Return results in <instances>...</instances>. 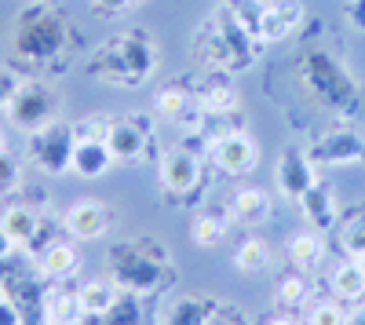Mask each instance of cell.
<instances>
[{
  "label": "cell",
  "mask_w": 365,
  "mask_h": 325,
  "mask_svg": "<svg viewBox=\"0 0 365 325\" xmlns=\"http://www.w3.org/2000/svg\"><path fill=\"white\" fill-rule=\"evenodd\" d=\"M66 230L73 234L77 242H96V238H103V234L110 230V223H113V216H110V209H106V201H99V197H81V201H73L70 209H66Z\"/></svg>",
  "instance_id": "9"
},
{
  "label": "cell",
  "mask_w": 365,
  "mask_h": 325,
  "mask_svg": "<svg viewBox=\"0 0 365 325\" xmlns=\"http://www.w3.org/2000/svg\"><path fill=\"white\" fill-rule=\"evenodd\" d=\"M150 125L143 121L139 113L125 117V121H110V132H106V146H110V154L113 161H139L143 150H146V143H150Z\"/></svg>",
  "instance_id": "10"
},
{
  "label": "cell",
  "mask_w": 365,
  "mask_h": 325,
  "mask_svg": "<svg viewBox=\"0 0 365 325\" xmlns=\"http://www.w3.org/2000/svg\"><path fill=\"white\" fill-rule=\"evenodd\" d=\"M208 325H245V318H227V314H220V311H216Z\"/></svg>",
  "instance_id": "39"
},
{
  "label": "cell",
  "mask_w": 365,
  "mask_h": 325,
  "mask_svg": "<svg viewBox=\"0 0 365 325\" xmlns=\"http://www.w3.org/2000/svg\"><path fill=\"white\" fill-rule=\"evenodd\" d=\"M73 26L55 4L29 0V8L19 11L15 33H11V55L26 66H58L73 48Z\"/></svg>",
  "instance_id": "1"
},
{
  "label": "cell",
  "mask_w": 365,
  "mask_h": 325,
  "mask_svg": "<svg viewBox=\"0 0 365 325\" xmlns=\"http://www.w3.org/2000/svg\"><path fill=\"white\" fill-rule=\"evenodd\" d=\"M154 70H158V44L143 29H128V33L110 37L88 58V73L117 88H135Z\"/></svg>",
  "instance_id": "2"
},
{
  "label": "cell",
  "mask_w": 365,
  "mask_h": 325,
  "mask_svg": "<svg viewBox=\"0 0 365 325\" xmlns=\"http://www.w3.org/2000/svg\"><path fill=\"white\" fill-rule=\"evenodd\" d=\"M299 205H303V216H307V223L314 230H329L332 223H336V197H332V187L329 183L318 180L307 194L299 197Z\"/></svg>",
  "instance_id": "14"
},
{
  "label": "cell",
  "mask_w": 365,
  "mask_h": 325,
  "mask_svg": "<svg viewBox=\"0 0 365 325\" xmlns=\"http://www.w3.org/2000/svg\"><path fill=\"white\" fill-rule=\"evenodd\" d=\"M15 92H19V77L8 73V70H0V110H8V103H11Z\"/></svg>",
  "instance_id": "36"
},
{
  "label": "cell",
  "mask_w": 365,
  "mask_h": 325,
  "mask_svg": "<svg viewBox=\"0 0 365 325\" xmlns=\"http://www.w3.org/2000/svg\"><path fill=\"white\" fill-rule=\"evenodd\" d=\"M70 128H73V139H77V143H106L110 121L96 113V117H81V121H73Z\"/></svg>",
  "instance_id": "31"
},
{
  "label": "cell",
  "mask_w": 365,
  "mask_h": 325,
  "mask_svg": "<svg viewBox=\"0 0 365 325\" xmlns=\"http://www.w3.org/2000/svg\"><path fill=\"white\" fill-rule=\"evenodd\" d=\"M347 15H351V22H354L358 29H365V0H351Z\"/></svg>",
  "instance_id": "38"
},
{
  "label": "cell",
  "mask_w": 365,
  "mask_h": 325,
  "mask_svg": "<svg viewBox=\"0 0 365 325\" xmlns=\"http://www.w3.org/2000/svg\"><path fill=\"white\" fill-rule=\"evenodd\" d=\"M299 22H303L299 0H263L256 37H259V44H278L292 33V29H299Z\"/></svg>",
  "instance_id": "8"
},
{
  "label": "cell",
  "mask_w": 365,
  "mask_h": 325,
  "mask_svg": "<svg viewBox=\"0 0 365 325\" xmlns=\"http://www.w3.org/2000/svg\"><path fill=\"white\" fill-rule=\"evenodd\" d=\"M110 165H113V154H110L106 143H77V146H73L70 172L81 175V180H99Z\"/></svg>",
  "instance_id": "16"
},
{
  "label": "cell",
  "mask_w": 365,
  "mask_h": 325,
  "mask_svg": "<svg viewBox=\"0 0 365 325\" xmlns=\"http://www.w3.org/2000/svg\"><path fill=\"white\" fill-rule=\"evenodd\" d=\"M168 267V256L161 245H150V242H125L110 252V271L113 282L125 289V292H154L161 285V274Z\"/></svg>",
  "instance_id": "4"
},
{
  "label": "cell",
  "mask_w": 365,
  "mask_h": 325,
  "mask_svg": "<svg viewBox=\"0 0 365 325\" xmlns=\"http://www.w3.org/2000/svg\"><path fill=\"white\" fill-rule=\"evenodd\" d=\"M106 321H110V325H139V296H135V292L120 289V300L110 307Z\"/></svg>",
  "instance_id": "32"
},
{
  "label": "cell",
  "mask_w": 365,
  "mask_h": 325,
  "mask_svg": "<svg viewBox=\"0 0 365 325\" xmlns=\"http://www.w3.org/2000/svg\"><path fill=\"white\" fill-rule=\"evenodd\" d=\"M22 180H19V165H15V158L4 150L0 154V190H15Z\"/></svg>",
  "instance_id": "34"
},
{
  "label": "cell",
  "mask_w": 365,
  "mask_h": 325,
  "mask_svg": "<svg viewBox=\"0 0 365 325\" xmlns=\"http://www.w3.org/2000/svg\"><path fill=\"white\" fill-rule=\"evenodd\" d=\"M332 292H336V300H344V304H354V307L365 304V267H361V259H344L340 267L332 271Z\"/></svg>",
  "instance_id": "17"
},
{
  "label": "cell",
  "mask_w": 365,
  "mask_h": 325,
  "mask_svg": "<svg viewBox=\"0 0 365 325\" xmlns=\"http://www.w3.org/2000/svg\"><path fill=\"white\" fill-rule=\"evenodd\" d=\"M0 325H22V311L4 296V300H0Z\"/></svg>",
  "instance_id": "37"
},
{
  "label": "cell",
  "mask_w": 365,
  "mask_h": 325,
  "mask_svg": "<svg viewBox=\"0 0 365 325\" xmlns=\"http://www.w3.org/2000/svg\"><path fill=\"white\" fill-rule=\"evenodd\" d=\"M307 77H311V84H322V92L329 99L351 96V81L344 77V70L329 55H307Z\"/></svg>",
  "instance_id": "15"
},
{
  "label": "cell",
  "mask_w": 365,
  "mask_h": 325,
  "mask_svg": "<svg viewBox=\"0 0 365 325\" xmlns=\"http://www.w3.org/2000/svg\"><path fill=\"white\" fill-rule=\"evenodd\" d=\"M307 325H351V318L336 304H314L307 311Z\"/></svg>",
  "instance_id": "33"
},
{
  "label": "cell",
  "mask_w": 365,
  "mask_h": 325,
  "mask_svg": "<svg viewBox=\"0 0 365 325\" xmlns=\"http://www.w3.org/2000/svg\"><path fill=\"white\" fill-rule=\"evenodd\" d=\"M223 234H227V223H223V216H216V212H201V216L194 220V242H197L201 249L220 245Z\"/></svg>",
  "instance_id": "29"
},
{
  "label": "cell",
  "mask_w": 365,
  "mask_h": 325,
  "mask_svg": "<svg viewBox=\"0 0 365 325\" xmlns=\"http://www.w3.org/2000/svg\"><path fill=\"white\" fill-rule=\"evenodd\" d=\"M8 296V289H4V282H0V300H4Z\"/></svg>",
  "instance_id": "43"
},
{
  "label": "cell",
  "mask_w": 365,
  "mask_h": 325,
  "mask_svg": "<svg viewBox=\"0 0 365 325\" xmlns=\"http://www.w3.org/2000/svg\"><path fill=\"white\" fill-rule=\"evenodd\" d=\"M325 256V242L318 238V230H296L292 238H289V263H296L299 271H311L318 267Z\"/></svg>",
  "instance_id": "24"
},
{
  "label": "cell",
  "mask_w": 365,
  "mask_h": 325,
  "mask_svg": "<svg viewBox=\"0 0 365 325\" xmlns=\"http://www.w3.org/2000/svg\"><path fill=\"white\" fill-rule=\"evenodd\" d=\"M270 197L263 194V190H256V187H241L237 194H234V201H230V212H234V220L237 223H245V227H259V223H267L270 220Z\"/></svg>",
  "instance_id": "19"
},
{
  "label": "cell",
  "mask_w": 365,
  "mask_h": 325,
  "mask_svg": "<svg viewBox=\"0 0 365 325\" xmlns=\"http://www.w3.org/2000/svg\"><path fill=\"white\" fill-rule=\"evenodd\" d=\"M365 150H361V135L351 132V128H340V132H329L318 146H314V161L322 165H351L358 161Z\"/></svg>",
  "instance_id": "13"
},
{
  "label": "cell",
  "mask_w": 365,
  "mask_h": 325,
  "mask_svg": "<svg viewBox=\"0 0 365 325\" xmlns=\"http://www.w3.org/2000/svg\"><path fill=\"white\" fill-rule=\"evenodd\" d=\"M197 103L208 113H234L237 110V92L220 77H205L201 88H197Z\"/></svg>",
  "instance_id": "25"
},
{
  "label": "cell",
  "mask_w": 365,
  "mask_h": 325,
  "mask_svg": "<svg viewBox=\"0 0 365 325\" xmlns=\"http://www.w3.org/2000/svg\"><path fill=\"white\" fill-rule=\"evenodd\" d=\"M216 311H220L216 300H208V296H182L165 314V325H208Z\"/></svg>",
  "instance_id": "22"
},
{
  "label": "cell",
  "mask_w": 365,
  "mask_h": 325,
  "mask_svg": "<svg viewBox=\"0 0 365 325\" xmlns=\"http://www.w3.org/2000/svg\"><path fill=\"white\" fill-rule=\"evenodd\" d=\"M256 48H259L256 33H249V29L241 26L227 8H220L216 15H212V22H205V29L194 41V55L201 58L205 66L220 70V73L252 66L256 63Z\"/></svg>",
  "instance_id": "3"
},
{
  "label": "cell",
  "mask_w": 365,
  "mask_h": 325,
  "mask_svg": "<svg viewBox=\"0 0 365 325\" xmlns=\"http://www.w3.org/2000/svg\"><path fill=\"white\" fill-rule=\"evenodd\" d=\"M314 183H318L314 165L303 158V154H296V150H285L282 161H278V187H282V194L292 197V201H299Z\"/></svg>",
  "instance_id": "12"
},
{
  "label": "cell",
  "mask_w": 365,
  "mask_h": 325,
  "mask_svg": "<svg viewBox=\"0 0 365 325\" xmlns=\"http://www.w3.org/2000/svg\"><path fill=\"white\" fill-rule=\"evenodd\" d=\"M340 245L351 259H361L365 256V209L354 212L344 227H340Z\"/></svg>",
  "instance_id": "28"
},
{
  "label": "cell",
  "mask_w": 365,
  "mask_h": 325,
  "mask_svg": "<svg viewBox=\"0 0 365 325\" xmlns=\"http://www.w3.org/2000/svg\"><path fill=\"white\" fill-rule=\"evenodd\" d=\"M263 325H299V321H296L292 314H274V318H267Z\"/></svg>",
  "instance_id": "41"
},
{
  "label": "cell",
  "mask_w": 365,
  "mask_h": 325,
  "mask_svg": "<svg viewBox=\"0 0 365 325\" xmlns=\"http://www.w3.org/2000/svg\"><path fill=\"white\" fill-rule=\"evenodd\" d=\"M37 271L44 278H70L77 271V249L70 242H48L37 256Z\"/></svg>",
  "instance_id": "21"
},
{
  "label": "cell",
  "mask_w": 365,
  "mask_h": 325,
  "mask_svg": "<svg viewBox=\"0 0 365 325\" xmlns=\"http://www.w3.org/2000/svg\"><path fill=\"white\" fill-rule=\"evenodd\" d=\"M234 267L241 274H263L270 267V245L263 238H249V242H241L237 252H234Z\"/></svg>",
  "instance_id": "26"
},
{
  "label": "cell",
  "mask_w": 365,
  "mask_h": 325,
  "mask_svg": "<svg viewBox=\"0 0 365 325\" xmlns=\"http://www.w3.org/2000/svg\"><path fill=\"white\" fill-rule=\"evenodd\" d=\"M197 175H201V165H197L194 150H168L165 154V161H161V183H165V190L187 194V190L197 187Z\"/></svg>",
  "instance_id": "11"
},
{
  "label": "cell",
  "mask_w": 365,
  "mask_h": 325,
  "mask_svg": "<svg viewBox=\"0 0 365 325\" xmlns=\"http://www.w3.org/2000/svg\"><path fill=\"white\" fill-rule=\"evenodd\" d=\"M0 230H4L15 245H26V242L37 238L41 220H37L34 209H26V205H11V209H4V216H0Z\"/></svg>",
  "instance_id": "23"
},
{
  "label": "cell",
  "mask_w": 365,
  "mask_h": 325,
  "mask_svg": "<svg viewBox=\"0 0 365 325\" xmlns=\"http://www.w3.org/2000/svg\"><path fill=\"white\" fill-rule=\"evenodd\" d=\"M73 128L63 125V121H51L37 132H29V161H34L44 175H63L70 172V161H73Z\"/></svg>",
  "instance_id": "6"
},
{
  "label": "cell",
  "mask_w": 365,
  "mask_h": 325,
  "mask_svg": "<svg viewBox=\"0 0 365 325\" xmlns=\"http://www.w3.org/2000/svg\"><path fill=\"white\" fill-rule=\"evenodd\" d=\"M11 249H15V242L8 238L4 230H0V259H8V256H11Z\"/></svg>",
  "instance_id": "40"
},
{
  "label": "cell",
  "mask_w": 365,
  "mask_h": 325,
  "mask_svg": "<svg viewBox=\"0 0 365 325\" xmlns=\"http://www.w3.org/2000/svg\"><path fill=\"white\" fill-rule=\"evenodd\" d=\"M351 325H365V304H361V311H358V318H354Z\"/></svg>",
  "instance_id": "42"
},
{
  "label": "cell",
  "mask_w": 365,
  "mask_h": 325,
  "mask_svg": "<svg viewBox=\"0 0 365 325\" xmlns=\"http://www.w3.org/2000/svg\"><path fill=\"white\" fill-rule=\"evenodd\" d=\"M307 300H311V282H307V278H299V274L282 278V285H278V304H282V307L299 311Z\"/></svg>",
  "instance_id": "30"
},
{
  "label": "cell",
  "mask_w": 365,
  "mask_h": 325,
  "mask_svg": "<svg viewBox=\"0 0 365 325\" xmlns=\"http://www.w3.org/2000/svg\"><path fill=\"white\" fill-rule=\"evenodd\" d=\"M41 4H55V0H41Z\"/></svg>",
  "instance_id": "44"
},
{
  "label": "cell",
  "mask_w": 365,
  "mask_h": 325,
  "mask_svg": "<svg viewBox=\"0 0 365 325\" xmlns=\"http://www.w3.org/2000/svg\"><path fill=\"white\" fill-rule=\"evenodd\" d=\"M212 161H216V168L227 172V175H245V172L256 168L259 150H256V143L237 128V132H227L220 139H212Z\"/></svg>",
  "instance_id": "7"
},
{
  "label": "cell",
  "mask_w": 365,
  "mask_h": 325,
  "mask_svg": "<svg viewBox=\"0 0 365 325\" xmlns=\"http://www.w3.org/2000/svg\"><path fill=\"white\" fill-rule=\"evenodd\" d=\"M132 4H135V0H91V11L103 15V19H113L120 11H128Z\"/></svg>",
  "instance_id": "35"
},
{
  "label": "cell",
  "mask_w": 365,
  "mask_h": 325,
  "mask_svg": "<svg viewBox=\"0 0 365 325\" xmlns=\"http://www.w3.org/2000/svg\"><path fill=\"white\" fill-rule=\"evenodd\" d=\"M77 300L88 318H106L110 307L120 300V285L117 282H84L77 289Z\"/></svg>",
  "instance_id": "20"
},
{
  "label": "cell",
  "mask_w": 365,
  "mask_h": 325,
  "mask_svg": "<svg viewBox=\"0 0 365 325\" xmlns=\"http://www.w3.org/2000/svg\"><path fill=\"white\" fill-rule=\"evenodd\" d=\"M361 267H365V256H361Z\"/></svg>",
  "instance_id": "45"
},
{
  "label": "cell",
  "mask_w": 365,
  "mask_h": 325,
  "mask_svg": "<svg viewBox=\"0 0 365 325\" xmlns=\"http://www.w3.org/2000/svg\"><path fill=\"white\" fill-rule=\"evenodd\" d=\"M190 103H194V99H190L187 92H182L179 84H168V88H161V92H158L154 110H158L161 117H168V121H179V117L190 110Z\"/></svg>",
  "instance_id": "27"
},
{
  "label": "cell",
  "mask_w": 365,
  "mask_h": 325,
  "mask_svg": "<svg viewBox=\"0 0 365 325\" xmlns=\"http://www.w3.org/2000/svg\"><path fill=\"white\" fill-rule=\"evenodd\" d=\"M41 318L44 325H77L84 318L77 292H63V289H48L44 304H41Z\"/></svg>",
  "instance_id": "18"
},
{
  "label": "cell",
  "mask_w": 365,
  "mask_h": 325,
  "mask_svg": "<svg viewBox=\"0 0 365 325\" xmlns=\"http://www.w3.org/2000/svg\"><path fill=\"white\" fill-rule=\"evenodd\" d=\"M11 125L22 132H37L51 121H58V92L44 81H19V92L8 103Z\"/></svg>",
  "instance_id": "5"
}]
</instances>
